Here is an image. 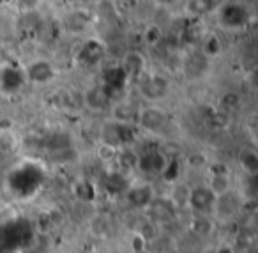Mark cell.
Segmentation results:
<instances>
[{
    "label": "cell",
    "mask_w": 258,
    "mask_h": 253,
    "mask_svg": "<svg viewBox=\"0 0 258 253\" xmlns=\"http://www.w3.org/2000/svg\"><path fill=\"white\" fill-rule=\"evenodd\" d=\"M219 20L228 29H240L247 23L249 15H247V9L240 4H225L219 11Z\"/></svg>",
    "instance_id": "cell-1"
},
{
    "label": "cell",
    "mask_w": 258,
    "mask_h": 253,
    "mask_svg": "<svg viewBox=\"0 0 258 253\" xmlns=\"http://www.w3.org/2000/svg\"><path fill=\"white\" fill-rule=\"evenodd\" d=\"M189 206L193 207L195 211H209L212 206L216 204V196L207 186H197L195 189H191L189 196Z\"/></svg>",
    "instance_id": "cell-2"
},
{
    "label": "cell",
    "mask_w": 258,
    "mask_h": 253,
    "mask_svg": "<svg viewBox=\"0 0 258 253\" xmlns=\"http://www.w3.org/2000/svg\"><path fill=\"white\" fill-rule=\"evenodd\" d=\"M152 198H154V189L149 184H140L127 189V202L133 207H138V209L151 206Z\"/></svg>",
    "instance_id": "cell-3"
},
{
    "label": "cell",
    "mask_w": 258,
    "mask_h": 253,
    "mask_svg": "<svg viewBox=\"0 0 258 253\" xmlns=\"http://www.w3.org/2000/svg\"><path fill=\"white\" fill-rule=\"evenodd\" d=\"M27 75H29V80H32L34 83H48L55 76V71L50 62L36 61L29 66Z\"/></svg>",
    "instance_id": "cell-4"
},
{
    "label": "cell",
    "mask_w": 258,
    "mask_h": 253,
    "mask_svg": "<svg viewBox=\"0 0 258 253\" xmlns=\"http://www.w3.org/2000/svg\"><path fill=\"white\" fill-rule=\"evenodd\" d=\"M168 90V83L161 76H151V78L142 82V94L149 99H159Z\"/></svg>",
    "instance_id": "cell-5"
},
{
    "label": "cell",
    "mask_w": 258,
    "mask_h": 253,
    "mask_svg": "<svg viewBox=\"0 0 258 253\" xmlns=\"http://www.w3.org/2000/svg\"><path fill=\"white\" fill-rule=\"evenodd\" d=\"M137 167H140L142 172L156 174V172H161L163 168H166V161H165V158H163V154L154 150V153H145V154H142V156H138Z\"/></svg>",
    "instance_id": "cell-6"
},
{
    "label": "cell",
    "mask_w": 258,
    "mask_h": 253,
    "mask_svg": "<svg viewBox=\"0 0 258 253\" xmlns=\"http://www.w3.org/2000/svg\"><path fill=\"white\" fill-rule=\"evenodd\" d=\"M103 55H104V48L101 46L97 41H89V43L83 46L82 54H80V59H82L85 64L94 66L103 59Z\"/></svg>",
    "instance_id": "cell-7"
},
{
    "label": "cell",
    "mask_w": 258,
    "mask_h": 253,
    "mask_svg": "<svg viewBox=\"0 0 258 253\" xmlns=\"http://www.w3.org/2000/svg\"><path fill=\"white\" fill-rule=\"evenodd\" d=\"M87 103L90 105L92 108L99 110V108H104L110 105V92L106 89H92L89 94H87Z\"/></svg>",
    "instance_id": "cell-8"
},
{
    "label": "cell",
    "mask_w": 258,
    "mask_h": 253,
    "mask_svg": "<svg viewBox=\"0 0 258 253\" xmlns=\"http://www.w3.org/2000/svg\"><path fill=\"white\" fill-rule=\"evenodd\" d=\"M165 121H166L165 115H163L159 110H147L144 115H142V124H144L147 129H152V131L161 128V126L165 124Z\"/></svg>",
    "instance_id": "cell-9"
},
{
    "label": "cell",
    "mask_w": 258,
    "mask_h": 253,
    "mask_svg": "<svg viewBox=\"0 0 258 253\" xmlns=\"http://www.w3.org/2000/svg\"><path fill=\"white\" fill-rule=\"evenodd\" d=\"M211 189L212 193H214V196L218 198V196H223L226 195V193H230V181L226 175L223 174H216L214 177H212V182H211Z\"/></svg>",
    "instance_id": "cell-10"
},
{
    "label": "cell",
    "mask_w": 258,
    "mask_h": 253,
    "mask_svg": "<svg viewBox=\"0 0 258 253\" xmlns=\"http://www.w3.org/2000/svg\"><path fill=\"white\" fill-rule=\"evenodd\" d=\"M239 163H240V167H242L246 172H249L251 175L256 174L258 158H256V154H254L253 150H247V149L242 150V153H240V156H239Z\"/></svg>",
    "instance_id": "cell-11"
},
{
    "label": "cell",
    "mask_w": 258,
    "mask_h": 253,
    "mask_svg": "<svg viewBox=\"0 0 258 253\" xmlns=\"http://www.w3.org/2000/svg\"><path fill=\"white\" fill-rule=\"evenodd\" d=\"M2 85L8 90L18 89L22 85V75H20V71H16V69H6L2 73Z\"/></svg>",
    "instance_id": "cell-12"
},
{
    "label": "cell",
    "mask_w": 258,
    "mask_h": 253,
    "mask_svg": "<svg viewBox=\"0 0 258 253\" xmlns=\"http://www.w3.org/2000/svg\"><path fill=\"white\" fill-rule=\"evenodd\" d=\"M219 52H221V41L216 36H209L204 43V54L214 57V55H219Z\"/></svg>",
    "instance_id": "cell-13"
},
{
    "label": "cell",
    "mask_w": 258,
    "mask_h": 253,
    "mask_svg": "<svg viewBox=\"0 0 258 253\" xmlns=\"http://www.w3.org/2000/svg\"><path fill=\"white\" fill-rule=\"evenodd\" d=\"M76 195L83 200H92L94 198V189L89 182H82V184L76 188Z\"/></svg>",
    "instance_id": "cell-14"
},
{
    "label": "cell",
    "mask_w": 258,
    "mask_h": 253,
    "mask_svg": "<svg viewBox=\"0 0 258 253\" xmlns=\"http://www.w3.org/2000/svg\"><path fill=\"white\" fill-rule=\"evenodd\" d=\"M99 156L104 158V160H113V158L117 156V150H115V147H111L106 143V145L99 147Z\"/></svg>",
    "instance_id": "cell-15"
}]
</instances>
